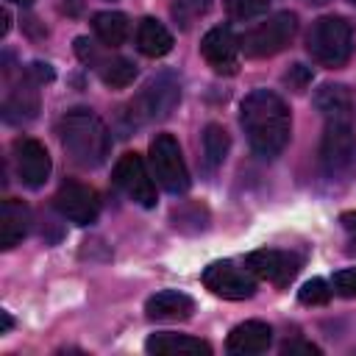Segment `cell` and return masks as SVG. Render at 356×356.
Returning a JSON list of instances; mask_svg holds the SVG:
<instances>
[{"instance_id":"obj_1","label":"cell","mask_w":356,"mask_h":356,"mask_svg":"<svg viewBox=\"0 0 356 356\" xmlns=\"http://www.w3.org/2000/svg\"><path fill=\"white\" fill-rule=\"evenodd\" d=\"M239 122L253 153L261 159H275L289 142V106L270 89H253L250 95H245V100L239 103Z\"/></svg>"},{"instance_id":"obj_2","label":"cell","mask_w":356,"mask_h":356,"mask_svg":"<svg viewBox=\"0 0 356 356\" xmlns=\"http://www.w3.org/2000/svg\"><path fill=\"white\" fill-rule=\"evenodd\" d=\"M58 136L67 156L86 170L100 167L111 150L108 128L92 108H70L58 122Z\"/></svg>"},{"instance_id":"obj_3","label":"cell","mask_w":356,"mask_h":356,"mask_svg":"<svg viewBox=\"0 0 356 356\" xmlns=\"http://www.w3.org/2000/svg\"><path fill=\"white\" fill-rule=\"evenodd\" d=\"M309 56L323 67H342L353 53V31L342 17H320L312 22L306 36Z\"/></svg>"},{"instance_id":"obj_4","label":"cell","mask_w":356,"mask_h":356,"mask_svg":"<svg viewBox=\"0 0 356 356\" xmlns=\"http://www.w3.org/2000/svg\"><path fill=\"white\" fill-rule=\"evenodd\" d=\"M298 33V17L292 11H278L273 17H267L264 22H259L253 31H248L239 42L245 56L250 58H267L281 53Z\"/></svg>"},{"instance_id":"obj_5","label":"cell","mask_w":356,"mask_h":356,"mask_svg":"<svg viewBox=\"0 0 356 356\" xmlns=\"http://www.w3.org/2000/svg\"><path fill=\"white\" fill-rule=\"evenodd\" d=\"M150 164L156 181L170 195H184L189 189V170L181 153V145L172 134H156L150 139Z\"/></svg>"},{"instance_id":"obj_6","label":"cell","mask_w":356,"mask_h":356,"mask_svg":"<svg viewBox=\"0 0 356 356\" xmlns=\"http://www.w3.org/2000/svg\"><path fill=\"white\" fill-rule=\"evenodd\" d=\"M181 97V86L172 75H159L145 83V89L131 100V120L150 122L167 117Z\"/></svg>"},{"instance_id":"obj_7","label":"cell","mask_w":356,"mask_h":356,"mask_svg":"<svg viewBox=\"0 0 356 356\" xmlns=\"http://www.w3.org/2000/svg\"><path fill=\"white\" fill-rule=\"evenodd\" d=\"M200 278L211 295L225 298V300H245V298H253V292H256V275L248 267L242 270L228 259L211 261Z\"/></svg>"},{"instance_id":"obj_8","label":"cell","mask_w":356,"mask_h":356,"mask_svg":"<svg viewBox=\"0 0 356 356\" xmlns=\"http://www.w3.org/2000/svg\"><path fill=\"white\" fill-rule=\"evenodd\" d=\"M356 153V136L350 120H325V131L320 139V161L328 175H339L350 167Z\"/></svg>"},{"instance_id":"obj_9","label":"cell","mask_w":356,"mask_h":356,"mask_svg":"<svg viewBox=\"0 0 356 356\" xmlns=\"http://www.w3.org/2000/svg\"><path fill=\"white\" fill-rule=\"evenodd\" d=\"M111 178L134 203H139L145 209L156 206V184H153V178L145 167V159L139 153L120 156L114 170H111Z\"/></svg>"},{"instance_id":"obj_10","label":"cell","mask_w":356,"mask_h":356,"mask_svg":"<svg viewBox=\"0 0 356 356\" xmlns=\"http://www.w3.org/2000/svg\"><path fill=\"white\" fill-rule=\"evenodd\" d=\"M53 206L58 209V214L64 220H70L75 225H89L100 214L97 192L81 181H64L58 186V192L53 195Z\"/></svg>"},{"instance_id":"obj_11","label":"cell","mask_w":356,"mask_h":356,"mask_svg":"<svg viewBox=\"0 0 356 356\" xmlns=\"http://www.w3.org/2000/svg\"><path fill=\"white\" fill-rule=\"evenodd\" d=\"M239 50H242V42L228 25H217L200 39V56L214 72H222V75H234L239 70Z\"/></svg>"},{"instance_id":"obj_12","label":"cell","mask_w":356,"mask_h":356,"mask_svg":"<svg viewBox=\"0 0 356 356\" xmlns=\"http://www.w3.org/2000/svg\"><path fill=\"white\" fill-rule=\"evenodd\" d=\"M245 267L261 278V281H270L275 286H286L298 270H300V259L295 253H286V250H273V248H261V250H253L245 256Z\"/></svg>"},{"instance_id":"obj_13","label":"cell","mask_w":356,"mask_h":356,"mask_svg":"<svg viewBox=\"0 0 356 356\" xmlns=\"http://www.w3.org/2000/svg\"><path fill=\"white\" fill-rule=\"evenodd\" d=\"M14 161H17L19 181L31 189H39L50 175V153L39 139H17Z\"/></svg>"},{"instance_id":"obj_14","label":"cell","mask_w":356,"mask_h":356,"mask_svg":"<svg viewBox=\"0 0 356 356\" xmlns=\"http://www.w3.org/2000/svg\"><path fill=\"white\" fill-rule=\"evenodd\" d=\"M270 339H273V328L267 323L245 320L231 328L225 348H228V353H236V356H253V353H264L270 348Z\"/></svg>"},{"instance_id":"obj_15","label":"cell","mask_w":356,"mask_h":356,"mask_svg":"<svg viewBox=\"0 0 356 356\" xmlns=\"http://www.w3.org/2000/svg\"><path fill=\"white\" fill-rule=\"evenodd\" d=\"M145 350L147 353H156V356H209L211 353V345L206 339H197V337H189V334H172V331H159V334H150L147 342H145Z\"/></svg>"},{"instance_id":"obj_16","label":"cell","mask_w":356,"mask_h":356,"mask_svg":"<svg viewBox=\"0 0 356 356\" xmlns=\"http://www.w3.org/2000/svg\"><path fill=\"white\" fill-rule=\"evenodd\" d=\"M192 312H195V300L186 292H178V289H161V292L150 295L147 303H145V314L150 320L175 323V320H189Z\"/></svg>"},{"instance_id":"obj_17","label":"cell","mask_w":356,"mask_h":356,"mask_svg":"<svg viewBox=\"0 0 356 356\" xmlns=\"http://www.w3.org/2000/svg\"><path fill=\"white\" fill-rule=\"evenodd\" d=\"M28 222H31L28 206L17 197H6L0 206V245L11 250L28 234Z\"/></svg>"},{"instance_id":"obj_18","label":"cell","mask_w":356,"mask_h":356,"mask_svg":"<svg viewBox=\"0 0 356 356\" xmlns=\"http://www.w3.org/2000/svg\"><path fill=\"white\" fill-rule=\"evenodd\" d=\"M136 47L142 56H150V58H159V56H167L172 50V33L153 17H145L139 25H136Z\"/></svg>"},{"instance_id":"obj_19","label":"cell","mask_w":356,"mask_h":356,"mask_svg":"<svg viewBox=\"0 0 356 356\" xmlns=\"http://www.w3.org/2000/svg\"><path fill=\"white\" fill-rule=\"evenodd\" d=\"M314 106L325 120H350L353 117V100L350 92L342 83H325L314 95Z\"/></svg>"},{"instance_id":"obj_20","label":"cell","mask_w":356,"mask_h":356,"mask_svg":"<svg viewBox=\"0 0 356 356\" xmlns=\"http://www.w3.org/2000/svg\"><path fill=\"white\" fill-rule=\"evenodd\" d=\"M92 28L106 47H117L128 39V17L120 11H97L92 17Z\"/></svg>"},{"instance_id":"obj_21","label":"cell","mask_w":356,"mask_h":356,"mask_svg":"<svg viewBox=\"0 0 356 356\" xmlns=\"http://www.w3.org/2000/svg\"><path fill=\"white\" fill-rule=\"evenodd\" d=\"M228 147H231L228 131H225L222 125H217V122L206 125V131H203V156H206L209 170H217V167L225 161Z\"/></svg>"},{"instance_id":"obj_22","label":"cell","mask_w":356,"mask_h":356,"mask_svg":"<svg viewBox=\"0 0 356 356\" xmlns=\"http://www.w3.org/2000/svg\"><path fill=\"white\" fill-rule=\"evenodd\" d=\"M100 67V78L108 83V86H128L136 75V67L128 61V58H108V61H97Z\"/></svg>"},{"instance_id":"obj_23","label":"cell","mask_w":356,"mask_h":356,"mask_svg":"<svg viewBox=\"0 0 356 356\" xmlns=\"http://www.w3.org/2000/svg\"><path fill=\"white\" fill-rule=\"evenodd\" d=\"M331 284L328 281H323V278H312V281H306L303 286H300V292H298V300L303 303V306H323V303H328L331 300Z\"/></svg>"},{"instance_id":"obj_24","label":"cell","mask_w":356,"mask_h":356,"mask_svg":"<svg viewBox=\"0 0 356 356\" xmlns=\"http://www.w3.org/2000/svg\"><path fill=\"white\" fill-rule=\"evenodd\" d=\"M267 8H270V0H225V11L234 19L261 17V14H267Z\"/></svg>"},{"instance_id":"obj_25","label":"cell","mask_w":356,"mask_h":356,"mask_svg":"<svg viewBox=\"0 0 356 356\" xmlns=\"http://www.w3.org/2000/svg\"><path fill=\"white\" fill-rule=\"evenodd\" d=\"M206 8H209V0H175V3H172V17H175L184 28H189Z\"/></svg>"},{"instance_id":"obj_26","label":"cell","mask_w":356,"mask_h":356,"mask_svg":"<svg viewBox=\"0 0 356 356\" xmlns=\"http://www.w3.org/2000/svg\"><path fill=\"white\" fill-rule=\"evenodd\" d=\"M331 289L337 295H342V298H356V267H348V270L334 273Z\"/></svg>"},{"instance_id":"obj_27","label":"cell","mask_w":356,"mask_h":356,"mask_svg":"<svg viewBox=\"0 0 356 356\" xmlns=\"http://www.w3.org/2000/svg\"><path fill=\"white\" fill-rule=\"evenodd\" d=\"M281 353H284V356H286V353H289V356H292V353H309V356H312V353H320V348L312 345V342H303V339H289V342L281 345Z\"/></svg>"},{"instance_id":"obj_28","label":"cell","mask_w":356,"mask_h":356,"mask_svg":"<svg viewBox=\"0 0 356 356\" xmlns=\"http://www.w3.org/2000/svg\"><path fill=\"white\" fill-rule=\"evenodd\" d=\"M339 222H342V228H345L348 234L356 236V211H345V214H339Z\"/></svg>"},{"instance_id":"obj_29","label":"cell","mask_w":356,"mask_h":356,"mask_svg":"<svg viewBox=\"0 0 356 356\" xmlns=\"http://www.w3.org/2000/svg\"><path fill=\"white\" fill-rule=\"evenodd\" d=\"M11 328V317H8V312H3V331H8Z\"/></svg>"},{"instance_id":"obj_30","label":"cell","mask_w":356,"mask_h":356,"mask_svg":"<svg viewBox=\"0 0 356 356\" xmlns=\"http://www.w3.org/2000/svg\"><path fill=\"white\" fill-rule=\"evenodd\" d=\"M8 3H19V6H31L33 0H8Z\"/></svg>"},{"instance_id":"obj_31","label":"cell","mask_w":356,"mask_h":356,"mask_svg":"<svg viewBox=\"0 0 356 356\" xmlns=\"http://www.w3.org/2000/svg\"><path fill=\"white\" fill-rule=\"evenodd\" d=\"M350 3H356V0H350Z\"/></svg>"}]
</instances>
